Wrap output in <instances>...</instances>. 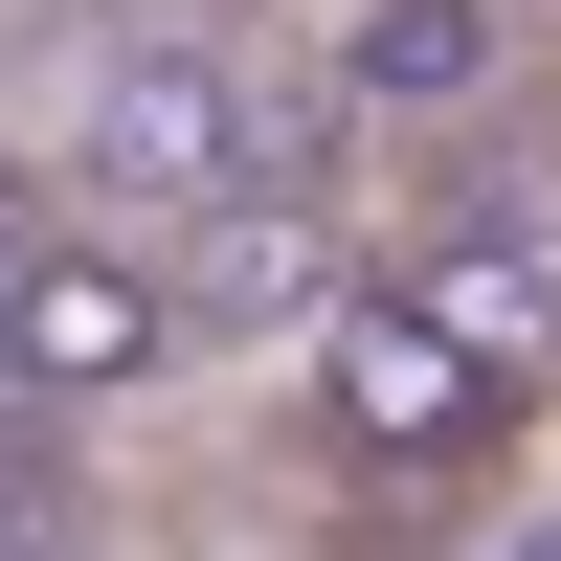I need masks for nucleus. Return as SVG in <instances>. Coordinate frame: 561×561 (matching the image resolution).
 I'll return each instance as SVG.
<instances>
[{"mask_svg": "<svg viewBox=\"0 0 561 561\" xmlns=\"http://www.w3.org/2000/svg\"><path fill=\"white\" fill-rule=\"evenodd\" d=\"M270 180H337L293 113V68L270 45H225L203 0H90L68 45H45V225H113V248H203V225H248Z\"/></svg>", "mask_w": 561, "mask_h": 561, "instance_id": "1", "label": "nucleus"}, {"mask_svg": "<svg viewBox=\"0 0 561 561\" xmlns=\"http://www.w3.org/2000/svg\"><path fill=\"white\" fill-rule=\"evenodd\" d=\"M293 449L337 494H404V517H472V494H517V449H539V404L494 382L472 337H449L427 293H382L359 270L337 314L293 337Z\"/></svg>", "mask_w": 561, "mask_h": 561, "instance_id": "2", "label": "nucleus"}, {"mask_svg": "<svg viewBox=\"0 0 561 561\" xmlns=\"http://www.w3.org/2000/svg\"><path fill=\"white\" fill-rule=\"evenodd\" d=\"M203 293L180 248H113V225H45L23 203V427H90V404H180L203 382Z\"/></svg>", "mask_w": 561, "mask_h": 561, "instance_id": "3", "label": "nucleus"}, {"mask_svg": "<svg viewBox=\"0 0 561 561\" xmlns=\"http://www.w3.org/2000/svg\"><path fill=\"white\" fill-rule=\"evenodd\" d=\"M449 561H561V494H517V517H472Z\"/></svg>", "mask_w": 561, "mask_h": 561, "instance_id": "4", "label": "nucleus"}]
</instances>
